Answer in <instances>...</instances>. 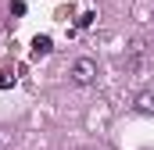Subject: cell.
<instances>
[{
	"instance_id": "6",
	"label": "cell",
	"mask_w": 154,
	"mask_h": 150,
	"mask_svg": "<svg viewBox=\"0 0 154 150\" xmlns=\"http://www.w3.org/2000/svg\"><path fill=\"white\" fill-rule=\"evenodd\" d=\"M93 18H97L93 11H86V14H79V29H90V25H93Z\"/></svg>"
},
{
	"instance_id": "1",
	"label": "cell",
	"mask_w": 154,
	"mask_h": 150,
	"mask_svg": "<svg viewBox=\"0 0 154 150\" xmlns=\"http://www.w3.org/2000/svg\"><path fill=\"white\" fill-rule=\"evenodd\" d=\"M93 79H97V61L79 57L75 64H72V82H75V86H90Z\"/></svg>"
},
{
	"instance_id": "5",
	"label": "cell",
	"mask_w": 154,
	"mask_h": 150,
	"mask_svg": "<svg viewBox=\"0 0 154 150\" xmlns=\"http://www.w3.org/2000/svg\"><path fill=\"white\" fill-rule=\"evenodd\" d=\"M14 82H18V79H14L11 72H0V89H11Z\"/></svg>"
},
{
	"instance_id": "2",
	"label": "cell",
	"mask_w": 154,
	"mask_h": 150,
	"mask_svg": "<svg viewBox=\"0 0 154 150\" xmlns=\"http://www.w3.org/2000/svg\"><path fill=\"white\" fill-rule=\"evenodd\" d=\"M50 50H54L50 36H36V39H32V57H47Z\"/></svg>"
},
{
	"instance_id": "4",
	"label": "cell",
	"mask_w": 154,
	"mask_h": 150,
	"mask_svg": "<svg viewBox=\"0 0 154 150\" xmlns=\"http://www.w3.org/2000/svg\"><path fill=\"white\" fill-rule=\"evenodd\" d=\"M136 107L143 114H154V93H140V97H136Z\"/></svg>"
},
{
	"instance_id": "3",
	"label": "cell",
	"mask_w": 154,
	"mask_h": 150,
	"mask_svg": "<svg viewBox=\"0 0 154 150\" xmlns=\"http://www.w3.org/2000/svg\"><path fill=\"white\" fill-rule=\"evenodd\" d=\"M143 61H147V57H143V43H140V39H136V43H133V46H129V64H133V68H136V72H140V68H143Z\"/></svg>"
}]
</instances>
